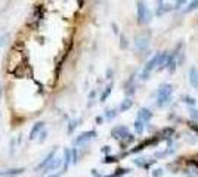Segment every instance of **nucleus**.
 Segmentation results:
<instances>
[{
    "label": "nucleus",
    "instance_id": "obj_1",
    "mask_svg": "<svg viewBox=\"0 0 198 177\" xmlns=\"http://www.w3.org/2000/svg\"><path fill=\"white\" fill-rule=\"evenodd\" d=\"M171 95H173V86L171 84H161L157 93V105L158 106H164L166 103H169L171 100Z\"/></svg>",
    "mask_w": 198,
    "mask_h": 177
},
{
    "label": "nucleus",
    "instance_id": "obj_2",
    "mask_svg": "<svg viewBox=\"0 0 198 177\" xmlns=\"http://www.w3.org/2000/svg\"><path fill=\"white\" fill-rule=\"evenodd\" d=\"M166 59H167V53H158V55H155V56H154V58L145 65V68H143V71H142V78H143V80L148 78V74H149L154 68H157L158 65H164Z\"/></svg>",
    "mask_w": 198,
    "mask_h": 177
},
{
    "label": "nucleus",
    "instance_id": "obj_3",
    "mask_svg": "<svg viewBox=\"0 0 198 177\" xmlns=\"http://www.w3.org/2000/svg\"><path fill=\"white\" fill-rule=\"evenodd\" d=\"M151 10L148 9V6H145V3L139 2L138 3V21L139 24H149L151 22Z\"/></svg>",
    "mask_w": 198,
    "mask_h": 177
},
{
    "label": "nucleus",
    "instance_id": "obj_4",
    "mask_svg": "<svg viewBox=\"0 0 198 177\" xmlns=\"http://www.w3.org/2000/svg\"><path fill=\"white\" fill-rule=\"evenodd\" d=\"M148 44H149V34L146 33H142L139 36L135 37V46L139 49V50H143L148 47Z\"/></svg>",
    "mask_w": 198,
    "mask_h": 177
},
{
    "label": "nucleus",
    "instance_id": "obj_5",
    "mask_svg": "<svg viewBox=\"0 0 198 177\" xmlns=\"http://www.w3.org/2000/svg\"><path fill=\"white\" fill-rule=\"evenodd\" d=\"M189 83L194 88H198V68L192 66L189 70Z\"/></svg>",
    "mask_w": 198,
    "mask_h": 177
},
{
    "label": "nucleus",
    "instance_id": "obj_6",
    "mask_svg": "<svg viewBox=\"0 0 198 177\" xmlns=\"http://www.w3.org/2000/svg\"><path fill=\"white\" fill-rule=\"evenodd\" d=\"M138 115H139V121H149V120L152 118L151 111H149V109H145V108H141V109H139Z\"/></svg>",
    "mask_w": 198,
    "mask_h": 177
},
{
    "label": "nucleus",
    "instance_id": "obj_7",
    "mask_svg": "<svg viewBox=\"0 0 198 177\" xmlns=\"http://www.w3.org/2000/svg\"><path fill=\"white\" fill-rule=\"evenodd\" d=\"M113 136L114 137H126V136H130V134H129V130L126 127H117L113 131Z\"/></svg>",
    "mask_w": 198,
    "mask_h": 177
},
{
    "label": "nucleus",
    "instance_id": "obj_8",
    "mask_svg": "<svg viewBox=\"0 0 198 177\" xmlns=\"http://www.w3.org/2000/svg\"><path fill=\"white\" fill-rule=\"evenodd\" d=\"M132 105H133V100H130V99H126V100L121 103V106H120V108H121V111H126V109H129Z\"/></svg>",
    "mask_w": 198,
    "mask_h": 177
},
{
    "label": "nucleus",
    "instance_id": "obj_9",
    "mask_svg": "<svg viewBox=\"0 0 198 177\" xmlns=\"http://www.w3.org/2000/svg\"><path fill=\"white\" fill-rule=\"evenodd\" d=\"M135 128H136V131L141 134V133L143 131V124H142V121H139V120H138V121L135 123Z\"/></svg>",
    "mask_w": 198,
    "mask_h": 177
},
{
    "label": "nucleus",
    "instance_id": "obj_10",
    "mask_svg": "<svg viewBox=\"0 0 198 177\" xmlns=\"http://www.w3.org/2000/svg\"><path fill=\"white\" fill-rule=\"evenodd\" d=\"M197 8H198V0H195V2H191L189 6H188L185 10H186V12H191L192 9H197Z\"/></svg>",
    "mask_w": 198,
    "mask_h": 177
},
{
    "label": "nucleus",
    "instance_id": "obj_11",
    "mask_svg": "<svg viewBox=\"0 0 198 177\" xmlns=\"http://www.w3.org/2000/svg\"><path fill=\"white\" fill-rule=\"evenodd\" d=\"M161 134H163L164 137H169L170 134H173V128H164V130L161 131Z\"/></svg>",
    "mask_w": 198,
    "mask_h": 177
},
{
    "label": "nucleus",
    "instance_id": "obj_12",
    "mask_svg": "<svg viewBox=\"0 0 198 177\" xmlns=\"http://www.w3.org/2000/svg\"><path fill=\"white\" fill-rule=\"evenodd\" d=\"M152 176H154V177H161V176H163V170H161V168H155V170L152 171Z\"/></svg>",
    "mask_w": 198,
    "mask_h": 177
},
{
    "label": "nucleus",
    "instance_id": "obj_13",
    "mask_svg": "<svg viewBox=\"0 0 198 177\" xmlns=\"http://www.w3.org/2000/svg\"><path fill=\"white\" fill-rule=\"evenodd\" d=\"M183 99H185V102H186V103H189V105H195V99H194V98H191V96H183Z\"/></svg>",
    "mask_w": 198,
    "mask_h": 177
},
{
    "label": "nucleus",
    "instance_id": "obj_14",
    "mask_svg": "<svg viewBox=\"0 0 198 177\" xmlns=\"http://www.w3.org/2000/svg\"><path fill=\"white\" fill-rule=\"evenodd\" d=\"M189 127H191V130H192V131L198 133V124H197L195 121H191V123H189Z\"/></svg>",
    "mask_w": 198,
    "mask_h": 177
},
{
    "label": "nucleus",
    "instance_id": "obj_15",
    "mask_svg": "<svg viewBox=\"0 0 198 177\" xmlns=\"http://www.w3.org/2000/svg\"><path fill=\"white\" fill-rule=\"evenodd\" d=\"M191 117L198 120V109H191Z\"/></svg>",
    "mask_w": 198,
    "mask_h": 177
},
{
    "label": "nucleus",
    "instance_id": "obj_16",
    "mask_svg": "<svg viewBox=\"0 0 198 177\" xmlns=\"http://www.w3.org/2000/svg\"><path fill=\"white\" fill-rule=\"evenodd\" d=\"M120 46H121L123 49H126V47H127V40H126V37H124V36L121 37V44H120Z\"/></svg>",
    "mask_w": 198,
    "mask_h": 177
}]
</instances>
